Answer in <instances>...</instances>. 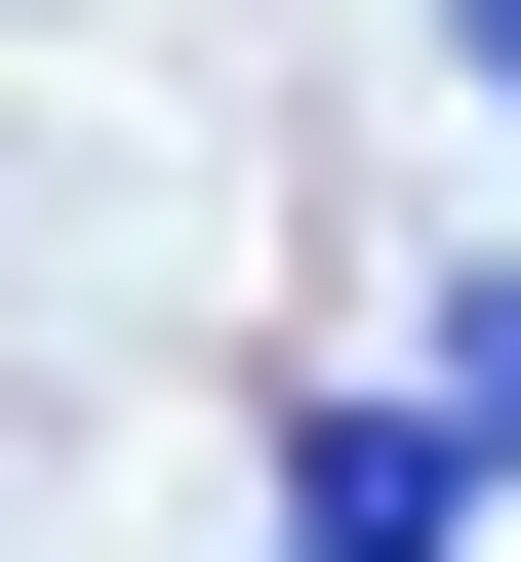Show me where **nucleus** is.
<instances>
[{
    "instance_id": "nucleus-1",
    "label": "nucleus",
    "mask_w": 521,
    "mask_h": 562,
    "mask_svg": "<svg viewBox=\"0 0 521 562\" xmlns=\"http://www.w3.org/2000/svg\"><path fill=\"white\" fill-rule=\"evenodd\" d=\"M441 522H482V442H441V402H361V442L281 482V562H441Z\"/></svg>"
},
{
    "instance_id": "nucleus-2",
    "label": "nucleus",
    "mask_w": 521,
    "mask_h": 562,
    "mask_svg": "<svg viewBox=\"0 0 521 562\" xmlns=\"http://www.w3.org/2000/svg\"><path fill=\"white\" fill-rule=\"evenodd\" d=\"M441 442H482V522H521V322H482V281H441Z\"/></svg>"
},
{
    "instance_id": "nucleus-3",
    "label": "nucleus",
    "mask_w": 521,
    "mask_h": 562,
    "mask_svg": "<svg viewBox=\"0 0 521 562\" xmlns=\"http://www.w3.org/2000/svg\"><path fill=\"white\" fill-rule=\"evenodd\" d=\"M441 81H482V121H521V0H441Z\"/></svg>"
}]
</instances>
